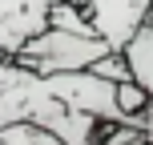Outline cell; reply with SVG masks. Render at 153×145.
<instances>
[{
  "label": "cell",
  "mask_w": 153,
  "mask_h": 145,
  "mask_svg": "<svg viewBox=\"0 0 153 145\" xmlns=\"http://www.w3.org/2000/svg\"><path fill=\"white\" fill-rule=\"evenodd\" d=\"M105 53H113L105 36H81V32H65L48 24L45 32L24 40V48L12 57L32 73H73V69H93Z\"/></svg>",
  "instance_id": "1"
},
{
  "label": "cell",
  "mask_w": 153,
  "mask_h": 145,
  "mask_svg": "<svg viewBox=\"0 0 153 145\" xmlns=\"http://www.w3.org/2000/svg\"><path fill=\"white\" fill-rule=\"evenodd\" d=\"M149 12H153V0H93L89 4V16L97 24V32L113 48L129 45V36L149 20Z\"/></svg>",
  "instance_id": "2"
},
{
  "label": "cell",
  "mask_w": 153,
  "mask_h": 145,
  "mask_svg": "<svg viewBox=\"0 0 153 145\" xmlns=\"http://www.w3.org/2000/svg\"><path fill=\"white\" fill-rule=\"evenodd\" d=\"M48 24L53 28H65V32H81V36H101L93 16H89V8H76L73 0H56L48 8Z\"/></svg>",
  "instance_id": "3"
},
{
  "label": "cell",
  "mask_w": 153,
  "mask_h": 145,
  "mask_svg": "<svg viewBox=\"0 0 153 145\" xmlns=\"http://www.w3.org/2000/svg\"><path fill=\"white\" fill-rule=\"evenodd\" d=\"M0 137H4V145H69L65 137H56L53 129H45V125H36V121L4 125V129H0Z\"/></svg>",
  "instance_id": "4"
},
{
  "label": "cell",
  "mask_w": 153,
  "mask_h": 145,
  "mask_svg": "<svg viewBox=\"0 0 153 145\" xmlns=\"http://www.w3.org/2000/svg\"><path fill=\"white\" fill-rule=\"evenodd\" d=\"M117 101H121V109L125 113H145L149 109V89L141 81H117Z\"/></svg>",
  "instance_id": "5"
},
{
  "label": "cell",
  "mask_w": 153,
  "mask_h": 145,
  "mask_svg": "<svg viewBox=\"0 0 153 145\" xmlns=\"http://www.w3.org/2000/svg\"><path fill=\"white\" fill-rule=\"evenodd\" d=\"M56 0H0V16H48Z\"/></svg>",
  "instance_id": "6"
},
{
  "label": "cell",
  "mask_w": 153,
  "mask_h": 145,
  "mask_svg": "<svg viewBox=\"0 0 153 145\" xmlns=\"http://www.w3.org/2000/svg\"><path fill=\"white\" fill-rule=\"evenodd\" d=\"M73 4H76V8H89V4H93V0H73Z\"/></svg>",
  "instance_id": "7"
}]
</instances>
